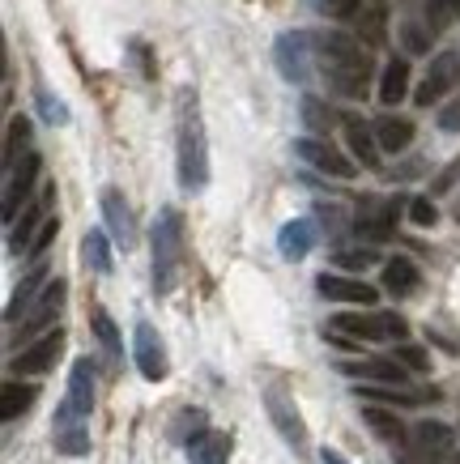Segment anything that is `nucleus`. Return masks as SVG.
Segmentation results:
<instances>
[{
	"label": "nucleus",
	"mask_w": 460,
	"mask_h": 464,
	"mask_svg": "<svg viewBox=\"0 0 460 464\" xmlns=\"http://www.w3.org/2000/svg\"><path fill=\"white\" fill-rule=\"evenodd\" d=\"M316 43V64H320L324 82L333 85L341 99H363L367 85H371V52L358 39H349L341 30H324L311 34Z\"/></svg>",
	"instance_id": "nucleus-1"
},
{
	"label": "nucleus",
	"mask_w": 460,
	"mask_h": 464,
	"mask_svg": "<svg viewBox=\"0 0 460 464\" xmlns=\"http://www.w3.org/2000/svg\"><path fill=\"white\" fill-rule=\"evenodd\" d=\"M175 158H180V188L183 192H201L210 183V141H205V120H201L196 90H180V107H175Z\"/></svg>",
	"instance_id": "nucleus-2"
},
{
	"label": "nucleus",
	"mask_w": 460,
	"mask_h": 464,
	"mask_svg": "<svg viewBox=\"0 0 460 464\" xmlns=\"http://www.w3.org/2000/svg\"><path fill=\"white\" fill-rule=\"evenodd\" d=\"M153 295H171L183 268V213L162 209L153 222Z\"/></svg>",
	"instance_id": "nucleus-3"
},
{
	"label": "nucleus",
	"mask_w": 460,
	"mask_h": 464,
	"mask_svg": "<svg viewBox=\"0 0 460 464\" xmlns=\"http://www.w3.org/2000/svg\"><path fill=\"white\" fill-rule=\"evenodd\" d=\"M94 409V362L90 358H77L69 371V392L56 409V426H77L90 418Z\"/></svg>",
	"instance_id": "nucleus-4"
},
{
	"label": "nucleus",
	"mask_w": 460,
	"mask_h": 464,
	"mask_svg": "<svg viewBox=\"0 0 460 464\" xmlns=\"http://www.w3.org/2000/svg\"><path fill=\"white\" fill-rule=\"evenodd\" d=\"M337 333H346L354 341H405L409 324L396 311H376V315H337Z\"/></svg>",
	"instance_id": "nucleus-5"
},
{
	"label": "nucleus",
	"mask_w": 460,
	"mask_h": 464,
	"mask_svg": "<svg viewBox=\"0 0 460 464\" xmlns=\"http://www.w3.org/2000/svg\"><path fill=\"white\" fill-rule=\"evenodd\" d=\"M316 43H311V34H303V30H286V34H278V43H273V64H278V72L286 77V82L303 85L307 77H311V52Z\"/></svg>",
	"instance_id": "nucleus-6"
},
{
	"label": "nucleus",
	"mask_w": 460,
	"mask_h": 464,
	"mask_svg": "<svg viewBox=\"0 0 460 464\" xmlns=\"http://www.w3.org/2000/svg\"><path fill=\"white\" fill-rule=\"evenodd\" d=\"M460 85V52H439V56L431 60V69H426V77H422V85L414 90V102L418 107H435V102L444 99V94H452Z\"/></svg>",
	"instance_id": "nucleus-7"
},
{
	"label": "nucleus",
	"mask_w": 460,
	"mask_h": 464,
	"mask_svg": "<svg viewBox=\"0 0 460 464\" xmlns=\"http://www.w3.org/2000/svg\"><path fill=\"white\" fill-rule=\"evenodd\" d=\"M294 154L303 158L307 167H316L320 175H333V179H354V175H358L354 158H346L333 141H320V137H299V141H294Z\"/></svg>",
	"instance_id": "nucleus-8"
},
{
	"label": "nucleus",
	"mask_w": 460,
	"mask_h": 464,
	"mask_svg": "<svg viewBox=\"0 0 460 464\" xmlns=\"http://www.w3.org/2000/svg\"><path fill=\"white\" fill-rule=\"evenodd\" d=\"M265 409H269V422L278 426V435L286 439L299 456H303V451H307V426H303L299 405L286 396V388H269V392H265Z\"/></svg>",
	"instance_id": "nucleus-9"
},
{
	"label": "nucleus",
	"mask_w": 460,
	"mask_h": 464,
	"mask_svg": "<svg viewBox=\"0 0 460 464\" xmlns=\"http://www.w3.org/2000/svg\"><path fill=\"white\" fill-rule=\"evenodd\" d=\"M132 358H137V371L150 383H162L171 375L167 345H162V337L153 333V324H137V333H132Z\"/></svg>",
	"instance_id": "nucleus-10"
},
{
	"label": "nucleus",
	"mask_w": 460,
	"mask_h": 464,
	"mask_svg": "<svg viewBox=\"0 0 460 464\" xmlns=\"http://www.w3.org/2000/svg\"><path fill=\"white\" fill-rule=\"evenodd\" d=\"M64 295H69V285L60 282V277H56V282L43 285V295H39V303H34V311H30L26 320H22V341L52 333V324H56L60 307H64Z\"/></svg>",
	"instance_id": "nucleus-11"
},
{
	"label": "nucleus",
	"mask_w": 460,
	"mask_h": 464,
	"mask_svg": "<svg viewBox=\"0 0 460 464\" xmlns=\"http://www.w3.org/2000/svg\"><path fill=\"white\" fill-rule=\"evenodd\" d=\"M39 170H43L39 154H22V162L9 170V183H5V222L9 226L17 222V209L26 205L30 188H34V179H39Z\"/></svg>",
	"instance_id": "nucleus-12"
},
{
	"label": "nucleus",
	"mask_w": 460,
	"mask_h": 464,
	"mask_svg": "<svg viewBox=\"0 0 460 464\" xmlns=\"http://www.w3.org/2000/svg\"><path fill=\"white\" fill-rule=\"evenodd\" d=\"M60 350H64V333L52 328V333H43L34 345H26V350L17 353L9 366H14V375H43V371H52V366H56Z\"/></svg>",
	"instance_id": "nucleus-13"
},
{
	"label": "nucleus",
	"mask_w": 460,
	"mask_h": 464,
	"mask_svg": "<svg viewBox=\"0 0 460 464\" xmlns=\"http://www.w3.org/2000/svg\"><path fill=\"white\" fill-rule=\"evenodd\" d=\"M316 290H320L328 303H354V307H376V303H379L376 285L358 282V277H341V273H320Z\"/></svg>",
	"instance_id": "nucleus-14"
},
{
	"label": "nucleus",
	"mask_w": 460,
	"mask_h": 464,
	"mask_svg": "<svg viewBox=\"0 0 460 464\" xmlns=\"http://www.w3.org/2000/svg\"><path fill=\"white\" fill-rule=\"evenodd\" d=\"M52 205H56V192L47 188L34 205H26V213H22V222H14V230H9V252L22 256L30 252V243H34V235L43 230V222L52 218Z\"/></svg>",
	"instance_id": "nucleus-15"
},
{
	"label": "nucleus",
	"mask_w": 460,
	"mask_h": 464,
	"mask_svg": "<svg viewBox=\"0 0 460 464\" xmlns=\"http://www.w3.org/2000/svg\"><path fill=\"white\" fill-rule=\"evenodd\" d=\"M103 222H107V235H112L124 252L137 243V222H132V209H128V200L120 197L115 188H103Z\"/></svg>",
	"instance_id": "nucleus-16"
},
{
	"label": "nucleus",
	"mask_w": 460,
	"mask_h": 464,
	"mask_svg": "<svg viewBox=\"0 0 460 464\" xmlns=\"http://www.w3.org/2000/svg\"><path fill=\"white\" fill-rule=\"evenodd\" d=\"M409 460H435V456H444L447 448H452V426L444 422H418L414 430H409Z\"/></svg>",
	"instance_id": "nucleus-17"
},
{
	"label": "nucleus",
	"mask_w": 460,
	"mask_h": 464,
	"mask_svg": "<svg viewBox=\"0 0 460 464\" xmlns=\"http://www.w3.org/2000/svg\"><path fill=\"white\" fill-rule=\"evenodd\" d=\"M349 380H379V383H405L409 366L401 358H363V362H341Z\"/></svg>",
	"instance_id": "nucleus-18"
},
{
	"label": "nucleus",
	"mask_w": 460,
	"mask_h": 464,
	"mask_svg": "<svg viewBox=\"0 0 460 464\" xmlns=\"http://www.w3.org/2000/svg\"><path fill=\"white\" fill-rule=\"evenodd\" d=\"M311 247H316V222H307V218H294V222L281 226V235H278L281 260H303Z\"/></svg>",
	"instance_id": "nucleus-19"
},
{
	"label": "nucleus",
	"mask_w": 460,
	"mask_h": 464,
	"mask_svg": "<svg viewBox=\"0 0 460 464\" xmlns=\"http://www.w3.org/2000/svg\"><path fill=\"white\" fill-rule=\"evenodd\" d=\"M230 460V435L222 430H201L188 439V464H226Z\"/></svg>",
	"instance_id": "nucleus-20"
},
{
	"label": "nucleus",
	"mask_w": 460,
	"mask_h": 464,
	"mask_svg": "<svg viewBox=\"0 0 460 464\" xmlns=\"http://www.w3.org/2000/svg\"><path fill=\"white\" fill-rule=\"evenodd\" d=\"M392 218H396V209H392L388 200H363V209H358V235L363 239H388L392 235Z\"/></svg>",
	"instance_id": "nucleus-21"
},
{
	"label": "nucleus",
	"mask_w": 460,
	"mask_h": 464,
	"mask_svg": "<svg viewBox=\"0 0 460 464\" xmlns=\"http://www.w3.org/2000/svg\"><path fill=\"white\" fill-rule=\"evenodd\" d=\"M405 94H409V60L392 56L388 64H384V72H379V102H384V107H396Z\"/></svg>",
	"instance_id": "nucleus-22"
},
{
	"label": "nucleus",
	"mask_w": 460,
	"mask_h": 464,
	"mask_svg": "<svg viewBox=\"0 0 460 464\" xmlns=\"http://www.w3.org/2000/svg\"><path fill=\"white\" fill-rule=\"evenodd\" d=\"M346 141H349V154L358 158L363 167H371V170L379 167V137L363 124V120H354V115L346 120Z\"/></svg>",
	"instance_id": "nucleus-23"
},
{
	"label": "nucleus",
	"mask_w": 460,
	"mask_h": 464,
	"mask_svg": "<svg viewBox=\"0 0 460 464\" xmlns=\"http://www.w3.org/2000/svg\"><path fill=\"white\" fill-rule=\"evenodd\" d=\"M376 137H379V150L384 154H405L414 145V124L401 120V115H384L376 124Z\"/></svg>",
	"instance_id": "nucleus-24"
},
{
	"label": "nucleus",
	"mask_w": 460,
	"mask_h": 464,
	"mask_svg": "<svg viewBox=\"0 0 460 464\" xmlns=\"http://www.w3.org/2000/svg\"><path fill=\"white\" fill-rule=\"evenodd\" d=\"M34 396H39V388H34V383L9 380L5 388H0V418H5V422H17V418L34 405Z\"/></svg>",
	"instance_id": "nucleus-25"
},
{
	"label": "nucleus",
	"mask_w": 460,
	"mask_h": 464,
	"mask_svg": "<svg viewBox=\"0 0 460 464\" xmlns=\"http://www.w3.org/2000/svg\"><path fill=\"white\" fill-rule=\"evenodd\" d=\"M384 290H392V295H414L418 290V268H414L409 256H392L384 265Z\"/></svg>",
	"instance_id": "nucleus-26"
},
{
	"label": "nucleus",
	"mask_w": 460,
	"mask_h": 464,
	"mask_svg": "<svg viewBox=\"0 0 460 464\" xmlns=\"http://www.w3.org/2000/svg\"><path fill=\"white\" fill-rule=\"evenodd\" d=\"M39 285H47V265H39V268H34V273L26 277V282H22V285L14 290V298H9V307H5V320H9V324L22 320V311H26L30 303H34V295H39Z\"/></svg>",
	"instance_id": "nucleus-27"
},
{
	"label": "nucleus",
	"mask_w": 460,
	"mask_h": 464,
	"mask_svg": "<svg viewBox=\"0 0 460 464\" xmlns=\"http://www.w3.org/2000/svg\"><path fill=\"white\" fill-rule=\"evenodd\" d=\"M90 328H94V337L103 341V350H107V358H112V362H120V358H124V345H120V328H115V320L112 315H107V311L98 307H90Z\"/></svg>",
	"instance_id": "nucleus-28"
},
{
	"label": "nucleus",
	"mask_w": 460,
	"mask_h": 464,
	"mask_svg": "<svg viewBox=\"0 0 460 464\" xmlns=\"http://www.w3.org/2000/svg\"><path fill=\"white\" fill-rule=\"evenodd\" d=\"M30 120L26 115H14L9 120V132H5V170L17 167V154H30Z\"/></svg>",
	"instance_id": "nucleus-29"
},
{
	"label": "nucleus",
	"mask_w": 460,
	"mask_h": 464,
	"mask_svg": "<svg viewBox=\"0 0 460 464\" xmlns=\"http://www.w3.org/2000/svg\"><path fill=\"white\" fill-rule=\"evenodd\" d=\"M363 418L371 422V430H376L379 439H388V443H401V439H405V426H401V418H396L392 409H384V405H367V409H363Z\"/></svg>",
	"instance_id": "nucleus-30"
},
{
	"label": "nucleus",
	"mask_w": 460,
	"mask_h": 464,
	"mask_svg": "<svg viewBox=\"0 0 460 464\" xmlns=\"http://www.w3.org/2000/svg\"><path fill=\"white\" fill-rule=\"evenodd\" d=\"M82 260L94 268V273H112V243H107L103 230H90L82 239Z\"/></svg>",
	"instance_id": "nucleus-31"
},
{
	"label": "nucleus",
	"mask_w": 460,
	"mask_h": 464,
	"mask_svg": "<svg viewBox=\"0 0 460 464\" xmlns=\"http://www.w3.org/2000/svg\"><path fill=\"white\" fill-rule=\"evenodd\" d=\"M56 451H64V456H85V451H90V430H85V426H56Z\"/></svg>",
	"instance_id": "nucleus-32"
},
{
	"label": "nucleus",
	"mask_w": 460,
	"mask_h": 464,
	"mask_svg": "<svg viewBox=\"0 0 460 464\" xmlns=\"http://www.w3.org/2000/svg\"><path fill=\"white\" fill-rule=\"evenodd\" d=\"M201 430H210V426H205V409H183L180 418L171 422V435L183 439V443H188V439H196Z\"/></svg>",
	"instance_id": "nucleus-33"
},
{
	"label": "nucleus",
	"mask_w": 460,
	"mask_h": 464,
	"mask_svg": "<svg viewBox=\"0 0 460 464\" xmlns=\"http://www.w3.org/2000/svg\"><path fill=\"white\" fill-rule=\"evenodd\" d=\"M460 17V0H426V22L431 30H447Z\"/></svg>",
	"instance_id": "nucleus-34"
},
{
	"label": "nucleus",
	"mask_w": 460,
	"mask_h": 464,
	"mask_svg": "<svg viewBox=\"0 0 460 464\" xmlns=\"http://www.w3.org/2000/svg\"><path fill=\"white\" fill-rule=\"evenodd\" d=\"M303 120L311 132H328V128H333V111H328L320 99H311V94L303 99Z\"/></svg>",
	"instance_id": "nucleus-35"
},
{
	"label": "nucleus",
	"mask_w": 460,
	"mask_h": 464,
	"mask_svg": "<svg viewBox=\"0 0 460 464\" xmlns=\"http://www.w3.org/2000/svg\"><path fill=\"white\" fill-rule=\"evenodd\" d=\"M358 396L367 401H388V405H418V392H388V388H358Z\"/></svg>",
	"instance_id": "nucleus-36"
},
{
	"label": "nucleus",
	"mask_w": 460,
	"mask_h": 464,
	"mask_svg": "<svg viewBox=\"0 0 460 464\" xmlns=\"http://www.w3.org/2000/svg\"><path fill=\"white\" fill-rule=\"evenodd\" d=\"M39 111H43L47 124H69V107H64L60 99H52L47 90H39Z\"/></svg>",
	"instance_id": "nucleus-37"
},
{
	"label": "nucleus",
	"mask_w": 460,
	"mask_h": 464,
	"mask_svg": "<svg viewBox=\"0 0 460 464\" xmlns=\"http://www.w3.org/2000/svg\"><path fill=\"white\" fill-rule=\"evenodd\" d=\"M56 235H60V218H47V222H43V230L34 235V243H30V252H26L30 260H39V256L52 247V239H56Z\"/></svg>",
	"instance_id": "nucleus-38"
},
{
	"label": "nucleus",
	"mask_w": 460,
	"mask_h": 464,
	"mask_svg": "<svg viewBox=\"0 0 460 464\" xmlns=\"http://www.w3.org/2000/svg\"><path fill=\"white\" fill-rule=\"evenodd\" d=\"M379 256L371 247H349V252H337V265L341 268H371Z\"/></svg>",
	"instance_id": "nucleus-39"
},
{
	"label": "nucleus",
	"mask_w": 460,
	"mask_h": 464,
	"mask_svg": "<svg viewBox=\"0 0 460 464\" xmlns=\"http://www.w3.org/2000/svg\"><path fill=\"white\" fill-rule=\"evenodd\" d=\"M392 358H401L409 371H431V358L418 350V345H405V341H396V353Z\"/></svg>",
	"instance_id": "nucleus-40"
},
{
	"label": "nucleus",
	"mask_w": 460,
	"mask_h": 464,
	"mask_svg": "<svg viewBox=\"0 0 460 464\" xmlns=\"http://www.w3.org/2000/svg\"><path fill=\"white\" fill-rule=\"evenodd\" d=\"M409 222H414V226H435V222H439V209H435L426 197H418L414 205H409Z\"/></svg>",
	"instance_id": "nucleus-41"
},
{
	"label": "nucleus",
	"mask_w": 460,
	"mask_h": 464,
	"mask_svg": "<svg viewBox=\"0 0 460 464\" xmlns=\"http://www.w3.org/2000/svg\"><path fill=\"white\" fill-rule=\"evenodd\" d=\"M320 5V14L328 17H354L358 14V0H316Z\"/></svg>",
	"instance_id": "nucleus-42"
},
{
	"label": "nucleus",
	"mask_w": 460,
	"mask_h": 464,
	"mask_svg": "<svg viewBox=\"0 0 460 464\" xmlns=\"http://www.w3.org/2000/svg\"><path fill=\"white\" fill-rule=\"evenodd\" d=\"M439 128H444V132H460V102L444 107V115H439Z\"/></svg>",
	"instance_id": "nucleus-43"
},
{
	"label": "nucleus",
	"mask_w": 460,
	"mask_h": 464,
	"mask_svg": "<svg viewBox=\"0 0 460 464\" xmlns=\"http://www.w3.org/2000/svg\"><path fill=\"white\" fill-rule=\"evenodd\" d=\"M320 460H324V464H346V460H341V451H333V448H324Z\"/></svg>",
	"instance_id": "nucleus-44"
}]
</instances>
